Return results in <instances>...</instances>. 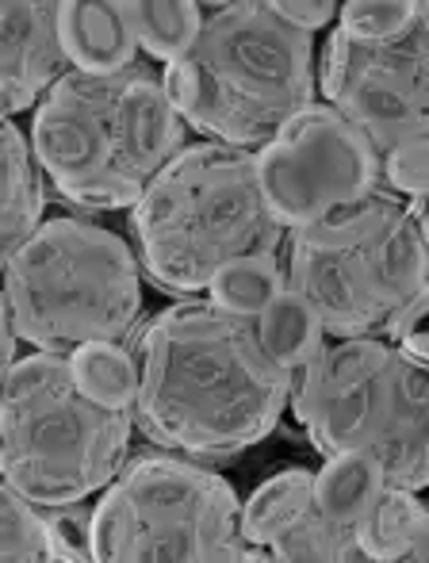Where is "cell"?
<instances>
[{"instance_id":"6da1fadb","label":"cell","mask_w":429,"mask_h":563,"mask_svg":"<svg viewBox=\"0 0 429 563\" xmlns=\"http://www.w3.org/2000/svg\"><path fill=\"white\" fill-rule=\"evenodd\" d=\"M142 387L134 426L154 445L227 460L261 445L292 407L296 372L280 368L257 322L208 303H177L134 338Z\"/></svg>"},{"instance_id":"4fadbf2b","label":"cell","mask_w":429,"mask_h":563,"mask_svg":"<svg viewBox=\"0 0 429 563\" xmlns=\"http://www.w3.org/2000/svg\"><path fill=\"white\" fill-rule=\"evenodd\" d=\"M58 31L66 58L77 74H123L139 62V38L127 20L123 4L116 0H92V4H58Z\"/></svg>"},{"instance_id":"8fae6325","label":"cell","mask_w":429,"mask_h":563,"mask_svg":"<svg viewBox=\"0 0 429 563\" xmlns=\"http://www.w3.org/2000/svg\"><path fill=\"white\" fill-rule=\"evenodd\" d=\"M319 92L380 150L429 139V31L422 15L387 43H356L341 27L322 43Z\"/></svg>"},{"instance_id":"2e32d148","label":"cell","mask_w":429,"mask_h":563,"mask_svg":"<svg viewBox=\"0 0 429 563\" xmlns=\"http://www.w3.org/2000/svg\"><path fill=\"white\" fill-rule=\"evenodd\" d=\"M257 338H261V345H265V353L273 356L280 368L299 372L322 353L330 334H326L319 311L288 284V288L261 311Z\"/></svg>"},{"instance_id":"277c9868","label":"cell","mask_w":429,"mask_h":563,"mask_svg":"<svg viewBox=\"0 0 429 563\" xmlns=\"http://www.w3.org/2000/svg\"><path fill=\"white\" fill-rule=\"evenodd\" d=\"M131 234L157 288L196 296L230 261L276 253L288 230L261 196L253 150L193 142L131 208Z\"/></svg>"},{"instance_id":"ac0fdd59","label":"cell","mask_w":429,"mask_h":563,"mask_svg":"<svg viewBox=\"0 0 429 563\" xmlns=\"http://www.w3.org/2000/svg\"><path fill=\"white\" fill-rule=\"evenodd\" d=\"M123 12L131 20L142 54H150L162 66L188 58L208 23L204 4L196 0H123Z\"/></svg>"},{"instance_id":"83f0119b","label":"cell","mask_w":429,"mask_h":563,"mask_svg":"<svg viewBox=\"0 0 429 563\" xmlns=\"http://www.w3.org/2000/svg\"><path fill=\"white\" fill-rule=\"evenodd\" d=\"M410 216H415L418 230H422V238L429 242V196H418V200H407Z\"/></svg>"},{"instance_id":"7402d4cb","label":"cell","mask_w":429,"mask_h":563,"mask_svg":"<svg viewBox=\"0 0 429 563\" xmlns=\"http://www.w3.org/2000/svg\"><path fill=\"white\" fill-rule=\"evenodd\" d=\"M288 288V273L276 261V253H250V257H238L230 265H222L215 273L208 299L215 307L230 314H242V319H261L268 303H273L280 291Z\"/></svg>"},{"instance_id":"7a4b0ae2","label":"cell","mask_w":429,"mask_h":563,"mask_svg":"<svg viewBox=\"0 0 429 563\" xmlns=\"http://www.w3.org/2000/svg\"><path fill=\"white\" fill-rule=\"evenodd\" d=\"M185 115L165 97L162 69H69L31 112V146L62 200L85 211H123L188 146Z\"/></svg>"},{"instance_id":"603a6c76","label":"cell","mask_w":429,"mask_h":563,"mask_svg":"<svg viewBox=\"0 0 429 563\" xmlns=\"http://www.w3.org/2000/svg\"><path fill=\"white\" fill-rule=\"evenodd\" d=\"M268 556L273 560H361V549H356V533H345V529L330 526L319 510H311L304 521H296L288 533L268 544Z\"/></svg>"},{"instance_id":"cb8c5ba5","label":"cell","mask_w":429,"mask_h":563,"mask_svg":"<svg viewBox=\"0 0 429 563\" xmlns=\"http://www.w3.org/2000/svg\"><path fill=\"white\" fill-rule=\"evenodd\" d=\"M418 23V0H349L338 8V27L356 43H387Z\"/></svg>"},{"instance_id":"f1b7e54d","label":"cell","mask_w":429,"mask_h":563,"mask_svg":"<svg viewBox=\"0 0 429 563\" xmlns=\"http://www.w3.org/2000/svg\"><path fill=\"white\" fill-rule=\"evenodd\" d=\"M407 560H429V506H426V518H422V529L415 537V549H410Z\"/></svg>"},{"instance_id":"d4e9b609","label":"cell","mask_w":429,"mask_h":563,"mask_svg":"<svg viewBox=\"0 0 429 563\" xmlns=\"http://www.w3.org/2000/svg\"><path fill=\"white\" fill-rule=\"evenodd\" d=\"M384 185L403 200L429 196V139H410L384 154Z\"/></svg>"},{"instance_id":"52a82bcc","label":"cell","mask_w":429,"mask_h":563,"mask_svg":"<svg viewBox=\"0 0 429 563\" xmlns=\"http://www.w3.org/2000/svg\"><path fill=\"white\" fill-rule=\"evenodd\" d=\"M4 314L20 341L51 353L123 341L142 314L139 253L92 219H46L4 257Z\"/></svg>"},{"instance_id":"44dd1931","label":"cell","mask_w":429,"mask_h":563,"mask_svg":"<svg viewBox=\"0 0 429 563\" xmlns=\"http://www.w3.org/2000/svg\"><path fill=\"white\" fill-rule=\"evenodd\" d=\"M426 506L418 490L392 487L387 483L384 495L376 498L364 521L356 526V549L361 560H407L415 549V537L422 529Z\"/></svg>"},{"instance_id":"3957f363","label":"cell","mask_w":429,"mask_h":563,"mask_svg":"<svg viewBox=\"0 0 429 563\" xmlns=\"http://www.w3.org/2000/svg\"><path fill=\"white\" fill-rule=\"evenodd\" d=\"M288 284L326 334L399 345L429 314V242L407 200L376 192L322 223L288 230Z\"/></svg>"},{"instance_id":"9c48e42d","label":"cell","mask_w":429,"mask_h":563,"mask_svg":"<svg viewBox=\"0 0 429 563\" xmlns=\"http://www.w3.org/2000/svg\"><path fill=\"white\" fill-rule=\"evenodd\" d=\"M92 560H273L245 541L242 498L180 456H134L89 518Z\"/></svg>"},{"instance_id":"ffe728a7","label":"cell","mask_w":429,"mask_h":563,"mask_svg":"<svg viewBox=\"0 0 429 563\" xmlns=\"http://www.w3.org/2000/svg\"><path fill=\"white\" fill-rule=\"evenodd\" d=\"M0 556L4 560H81L66 541L54 514L35 506L20 490H0Z\"/></svg>"},{"instance_id":"f546056e","label":"cell","mask_w":429,"mask_h":563,"mask_svg":"<svg viewBox=\"0 0 429 563\" xmlns=\"http://www.w3.org/2000/svg\"><path fill=\"white\" fill-rule=\"evenodd\" d=\"M418 15H422V27L429 31V0H418Z\"/></svg>"},{"instance_id":"5bb4252c","label":"cell","mask_w":429,"mask_h":563,"mask_svg":"<svg viewBox=\"0 0 429 563\" xmlns=\"http://www.w3.org/2000/svg\"><path fill=\"white\" fill-rule=\"evenodd\" d=\"M0 139H4V211H0V245H4V257H12L38 227L46 223V169L38 165L35 146H31V134H23L20 126L8 119L0 126Z\"/></svg>"},{"instance_id":"9a60e30c","label":"cell","mask_w":429,"mask_h":563,"mask_svg":"<svg viewBox=\"0 0 429 563\" xmlns=\"http://www.w3.org/2000/svg\"><path fill=\"white\" fill-rule=\"evenodd\" d=\"M384 487L387 475L376 456H369V452H338V456H326V464L315 472V510L330 526L356 533V526L376 506Z\"/></svg>"},{"instance_id":"4316f807","label":"cell","mask_w":429,"mask_h":563,"mask_svg":"<svg viewBox=\"0 0 429 563\" xmlns=\"http://www.w3.org/2000/svg\"><path fill=\"white\" fill-rule=\"evenodd\" d=\"M399 345L407 349L410 356H418V361H426V364H429V327H426V322H422L418 330H410V334L403 338Z\"/></svg>"},{"instance_id":"5b68a950","label":"cell","mask_w":429,"mask_h":563,"mask_svg":"<svg viewBox=\"0 0 429 563\" xmlns=\"http://www.w3.org/2000/svg\"><path fill=\"white\" fill-rule=\"evenodd\" d=\"M292 410L322 456L369 452L392 487H429V364L395 341L326 345L296 372Z\"/></svg>"},{"instance_id":"d6986e66","label":"cell","mask_w":429,"mask_h":563,"mask_svg":"<svg viewBox=\"0 0 429 563\" xmlns=\"http://www.w3.org/2000/svg\"><path fill=\"white\" fill-rule=\"evenodd\" d=\"M74 364V379L92 402L111 410H134L139 407V356L127 349L123 341H89L69 353Z\"/></svg>"},{"instance_id":"484cf974","label":"cell","mask_w":429,"mask_h":563,"mask_svg":"<svg viewBox=\"0 0 429 563\" xmlns=\"http://www.w3.org/2000/svg\"><path fill=\"white\" fill-rule=\"evenodd\" d=\"M273 4V12L280 15V20H288L292 27L299 31H319L326 23H333V15H338L341 4H333V0H268Z\"/></svg>"},{"instance_id":"7c38bea8","label":"cell","mask_w":429,"mask_h":563,"mask_svg":"<svg viewBox=\"0 0 429 563\" xmlns=\"http://www.w3.org/2000/svg\"><path fill=\"white\" fill-rule=\"evenodd\" d=\"M58 31V4H0V104L8 115L31 112L69 74Z\"/></svg>"},{"instance_id":"ba28073f","label":"cell","mask_w":429,"mask_h":563,"mask_svg":"<svg viewBox=\"0 0 429 563\" xmlns=\"http://www.w3.org/2000/svg\"><path fill=\"white\" fill-rule=\"evenodd\" d=\"M204 8L215 12L188 54L200 92L185 123L208 142L257 154L288 119L315 104V43L261 0Z\"/></svg>"},{"instance_id":"e0dca14e","label":"cell","mask_w":429,"mask_h":563,"mask_svg":"<svg viewBox=\"0 0 429 563\" xmlns=\"http://www.w3.org/2000/svg\"><path fill=\"white\" fill-rule=\"evenodd\" d=\"M311 510H315V472H307V467H288V472L265 479L245 498L242 533L250 544L268 549L276 537H284Z\"/></svg>"},{"instance_id":"8992f818","label":"cell","mask_w":429,"mask_h":563,"mask_svg":"<svg viewBox=\"0 0 429 563\" xmlns=\"http://www.w3.org/2000/svg\"><path fill=\"white\" fill-rule=\"evenodd\" d=\"M134 410H111L77 387L69 353L35 349L4 372L0 475L35 506L89 503L123 472Z\"/></svg>"},{"instance_id":"30bf717a","label":"cell","mask_w":429,"mask_h":563,"mask_svg":"<svg viewBox=\"0 0 429 563\" xmlns=\"http://www.w3.org/2000/svg\"><path fill=\"white\" fill-rule=\"evenodd\" d=\"M257 180L284 230L322 223L384 192V157L356 123L315 100L257 150Z\"/></svg>"}]
</instances>
